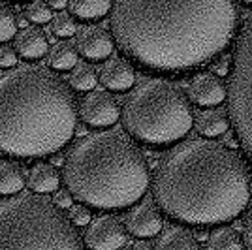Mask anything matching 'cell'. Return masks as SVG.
Wrapping results in <instances>:
<instances>
[{
    "label": "cell",
    "mask_w": 252,
    "mask_h": 250,
    "mask_svg": "<svg viewBox=\"0 0 252 250\" xmlns=\"http://www.w3.org/2000/svg\"><path fill=\"white\" fill-rule=\"evenodd\" d=\"M15 51L25 61H38L47 53V36L40 27H25L19 34H15Z\"/></svg>",
    "instance_id": "obj_14"
},
{
    "label": "cell",
    "mask_w": 252,
    "mask_h": 250,
    "mask_svg": "<svg viewBox=\"0 0 252 250\" xmlns=\"http://www.w3.org/2000/svg\"><path fill=\"white\" fill-rule=\"evenodd\" d=\"M113 36L100 25H89L77 32L75 49L89 61H105L113 55Z\"/></svg>",
    "instance_id": "obj_10"
},
{
    "label": "cell",
    "mask_w": 252,
    "mask_h": 250,
    "mask_svg": "<svg viewBox=\"0 0 252 250\" xmlns=\"http://www.w3.org/2000/svg\"><path fill=\"white\" fill-rule=\"evenodd\" d=\"M243 239L239 231L231 226L215 228L207 237V250H241Z\"/></svg>",
    "instance_id": "obj_19"
},
{
    "label": "cell",
    "mask_w": 252,
    "mask_h": 250,
    "mask_svg": "<svg viewBox=\"0 0 252 250\" xmlns=\"http://www.w3.org/2000/svg\"><path fill=\"white\" fill-rule=\"evenodd\" d=\"M134 81H136V72L132 64L123 57H111L109 61H105L100 70V83L109 91L115 93L128 91Z\"/></svg>",
    "instance_id": "obj_13"
},
{
    "label": "cell",
    "mask_w": 252,
    "mask_h": 250,
    "mask_svg": "<svg viewBox=\"0 0 252 250\" xmlns=\"http://www.w3.org/2000/svg\"><path fill=\"white\" fill-rule=\"evenodd\" d=\"M27 17L31 19L32 23L36 25H43V23H51V8L47 2H42V0H36V2H31L27 6Z\"/></svg>",
    "instance_id": "obj_25"
},
{
    "label": "cell",
    "mask_w": 252,
    "mask_h": 250,
    "mask_svg": "<svg viewBox=\"0 0 252 250\" xmlns=\"http://www.w3.org/2000/svg\"><path fill=\"white\" fill-rule=\"evenodd\" d=\"M228 109L237 141L252 160V13L243 27L233 53Z\"/></svg>",
    "instance_id": "obj_7"
},
{
    "label": "cell",
    "mask_w": 252,
    "mask_h": 250,
    "mask_svg": "<svg viewBox=\"0 0 252 250\" xmlns=\"http://www.w3.org/2000/svg\"><path fill=\"white\" fill-rule=\"evenodd\" d=\"M126 241V224L111 215L93 220L85 231V245L89 250H119Z\"/></svg>",
    "instance_id": "obj_8"
},
{
    "label": "cell",
    "mask_w": 252,
    "mask_h": 250,
    "mask_svg": "<svg viewBox=\"0 0 252 250\" xmlns=\"http://www.w3.org/2000/svg\"><path fill=\"white\" fill-rule=\"evenodd\" d=\"M66 6H68L66 0H51V2H49V8H51V10H64Z\"/></svg>",
    "instance_id": "obj_31"
},
{
    "label": "cell",
    "mask_w": 252,
    "mask_h": 250,
    "mask_svg": "<svg viewBox=\"0 0 252 250\" xmlns=\"http://www.w3.org/2000/svg\"><path fill=\"white\" fill-rule=\"evenodd\" d=\"M239 10L230 0H117L113 40L153 72H185L230 45Z\"/></svg>",
    "instance_id": "obj_1"
},
{
    "label": "cell",
    "mask_w": 252,
    "mask_h": 250,
    "mask_svg": "<svg viewBox=\"0 0 252 250\" xmlns=\"http://www.w3.org/2000/svg\"><path fill=\"white\" fill-rule=\"evenodd\" d=\"M63 175L75 199L102 211L134 205L151 179L143 151L117 130L96 132L72 145Z\"/></svg>",
    "instance_id": "obj_4"
},
{
    "label": "cell",
    "mask_w": 252,
    "mask_h": 250,
    "mask_svg": "<svg viewBox=\"0 0 252 250\" xmlns=\"http://www.w3.org/2000/svg\"><path fill=\"white\" fill-rule=\"evenodd\" d=\"M153 250H200V245L190 229L183 226H169L160 231Z\"/></svg>",
    "instance_id": "obj_15"
},
{
    "label": "cell",
    "mask_w": 252,
    "mask_h": 250,
    "mask_svg": "<svg viewBox=\"0 0 252 250\" xmlns=\"http://www.w3.org/2000/svg\"><path fill=\"white\" fill-rule=\"evenodd\" d=\"M134 250H153V247H151L149 241H137L134 245Z\"/></svg>",
    "instance_id": "obj_32"
},
{
    "label": "cell",
    "mask_w": 252,
    "mask_h": 250,
    "mask_svg": "<svg viewBox=\"0 0 252 250\" xmlns=\"http://www.w3.org/2000/svg\"><path fill=\"white\" fill-rule=\"evenodd\" d=\"M196 128L201 136L205 137H217L222 136L230 128V119L224 111L219 109H205L198 115L196 119Z\"/></svg>",
    "instance_id": "obj_18"
},
{
    "label": "cell",
    "mask_w": 252,
    "mask_h": 250,
    "mask_svg": "<svg viewBox=\"0 0 252 250\" xmlns=\"http://www.w3.org/2000/svg\"><path fill=\"white\" fill-rule=\"evenodd\" d=\"M17 32V17L8 4L0 2V43H6L8 40L15 38Z\"/></svg>",
    "instance_id": "obj_23"
},
{
    "label": "cell",
    "mask_w": 252,
    "mask_h": 250,
    "mask_svg": "<svg viewBox=\"0 0 252 250\" xmlns=\"http://www.w3.org/2000/svg\"><path fill=\"white\" fill-rule=\"evenodd\" d=\"M17 64V55H15V49L10 47L8 43L0 45V66L2 68H11Z\"/></svg>",
    "instance_id": "obj_27"
},
{
    "label": "cell",
    "mask_w": 252,
    "mask_h": 250,
    "mask_svg": "<svg viewBox=\"0 0 252 250\" xmlns=\"http://www.w3.org/2000/svg\"><path fill=\"white\" fill-rule=\"evenodd\" d=\"M98 83V75H96V70L91 66V64H77L74 70H72V75H70V85L74 91H79V93H89L93 91Z\"/></svg>",
    "instance_id": "obj_22"
},
{
    "label": "cell",
    "mask_w": 252,
    "mask_h": 250,
    "mask_svg": "<svg viewBox=\"0 0 252 250\" xmlns=\"http://www.w3.org/2000/svg\"><path fill=\"white\" fill-rule=\"evenodd\" d=\"M68 6L79 19H100L113 8V4L107 0H72L68 2Z\"/></svg>",
    "instance_id": "obj_21"
},
{
    "label": "cell",
    "mask_w": 252,
    "mask_h": 250,
    "mask_svg": "<svg viewBox=\"0 0 252 250\" xmlns=\"http://www.w3.org/2000/svg\"><path fill=\"white\" fill-rule=\"evenodd\" d=\"M189 100L198 105H219L226 100V87L215 73H198L189 83Z\"/></svg>",
    "instance_id": "obj_12"
},
{
    "label": "cell",
    "mask_w": 252,
    "mask_h": 250,
    "mask_svg": "<svg viewBox=\"0 0 252 250\" xmlns=\"http://www.w3.org/2000/svg\"><path fill=\"white\" fill-rule=\"evenodd\" d=\"M49 66L51 70L64 72L77 66V49L70 42H59L51 47L49 53Z\"/></svg>",
    "instance_id": "obj_20"
},
{
    "label": "cell",
    "mask_w": 252,
    "mask_h": 250,
    "mask_svg": "<svg viewBox=\"0 0 252 250\" xmlns=\"http://www.w3.org/2000/svg\"><path fill=\"white\" fill-rule=\"evenodd\" d=\"M25 183V167L17 160H0V196L8 198L19 194Z\"/></svg>",
    "instance_id": "obj_17"
},
{
    "label": "cell",
    "mask_w": 252,
    "mask_h": 250,
    "mask_svg": "<svg viewBox=\"0 0 252 250\" xmlns=\"http://www.w3.org/2000/svg\"><path fill=\"white\" fill-rule=\"evenodd\" d=\"M51 31L59 38H68V36H74L75 34L77 25H75L72 15H68V13H57L51 19Z\"/></svg>",
    "instance_id": "obj_24"
},
{
    "label": "cell",
    "mask_w": 252,
    "mask_h": 250,
    "mask_svg": "<svg viewBox=\"0 0 252 250\" xmlns=\"http://www.w3.org/2000/svg\"><path fill=\"white\" fill-rule=\"evenodd\" d=\"M53 203L57 205L59 209H70L74 205V196H72V192L70 190H57L55 192V196H53Z\"/></svg>",
    "instance_id": "obj_28"
},
{
    "label": "cell",
    "mask_w": 252,
    "mask_h": 250,
    "mask_svg": "<svg viewBox=\"0 0 252 250\" xmlns=\"http://www.w3.org/2000/svg\"><path fill=\"white\" fill-rule=\"evenodd\" d=\"M77 115L72 87L53 70L21 66L0 73V155L51 156L72 141Z\"/></svg>",
    "instance_id": "obj_3"
},
{
    "label": "cell",
    "mask_w": 252,
    "mask_h": 250,
    "mask_svg": "<svg viewBox=\"0 0 252 250\" xmlns=\"http://www.w3.org/2000/svg\"><path fill=\"white\" fill-rule=\"evenodd\" d=\"M126 229L137 237H153L162 231V215L153 201H143L128 211Z\"/></svg>",
    "instance_id": "obj_11"
},
{
    "label": "cell",
    "mask_w": 252,
    "mask_h": 250,
    "mask_svg": "<svg viewBox=\"0 0 252 250\" xmlns=\"http://www.w3.org/2000/svg\"><path fill=\"white\" fill-rule=\"evenodd\" d=\"M79 115L83 123L94 126V128H105L115 125L121 117V109L117 100L109 93L104 91H93L83 98Z\"/></svg>",
    "instance_id": "obj_9"
},
{
    "label": "cell",
    "mask_w": 252,
    "mask_h": 250,
    "mask_svg": "<svg viewBox=\"0 0 252 250\" xmlns=\"http://www.w3.org/2000/svg\"><path fill=\"white\" fill-rule=\"evenodd\" d=\"M158 207L173 220L207 226L239 217L251 198L247 166L213 139H190L160 162L153 179Z\"/></svg>",
    "instance_id": "obj_2"
},
{
    "label": "cell",
    "mask_w": 252,
    "mask_h": 250,
    "mask_svg": "<svg viewBox=\"0 0 252 250\" xmlns=\"http://www.w3.org/2000/svg\"><path fill=\"white\" fill-rule=\"evenodd\" d=\"M123 126L128 136L149 147H168L187 137L194 113L187 94L164 79H149L126 96Z\"/></svg>",
    "instance_id": "obj_6"
},
{
    "label": "cell",
    "mask_w": 252,
    "mask_h": 250,
    "mask_svg": "<svg viewBox=\"0 0 252 250\" xmlns=\"http://www.w3.org/2000/svg\"><path fill=\"white\" fill-rule=\"evenodd\" d=\"M245 241H247V247L252 250V209L247 217V222H245Z\"/></svg>",
    "instance_id": "obj_30"
},
{
    "label": "cell",
    "mask_w": 252,
    "mask_h": 250,
    "mask_svg": "<svg viewBox=\"0 0 252 250\" xmlns=\"http://www.w3.org/2000/svg\"><path fill=\"white\" fill-rule=\"evenodd\" d=\"M0 250H83L63 209L36 192L0 199Z\"/></svg>",
    "instance_id": "obj_5"
},
{
    "label": "cell",
    "mask_w": 252,
    "mask_h": 250,
    "mask_svg": "<svg viewBox=\"0 0 252 250\" xmlns=\"http://www.w3.org/2000/svg\"><path fill=\"white\" fill-rule=\"evenodd\" d=\"M230 70H231V62L228 57H220V59L215 62V72H217V75H220V77L228 75Z\"/></svg>",
    "instance_id": "obj_29"
},
{
    "label": "cell",
    "mask_w": 252,
    "mask_h": 250,
    "mask_svg": "<svg viewBox=\"0 0 252 250\" xmlns=\"http://www.w3.org/2000/svg\"><path fill=\"white\" fill-rule=\"evenodd\" d=\"M27 185L32 192L36 194H49L53 190H59L61 185V175L57 171V167L47 162H40L31 169Z\"/></svg>",
    "instance_id": "obj_16"
},
{
    "label": "cell",
    "mask_w": 252,
    "mask_h": 250,
    "mask_svg": "<svg viewBox=\"0 0 252 250\" xmlns=\"http://www.w3.org/2000/svg\"><path fill=\"white\" fill-rule=\"evenodd\" d=\"M249 190H251V194H252V179H251V183H249Z\"/></svg>",
    "instance_id": "obj_33"
},
{
    "label": "cell",
    "mask_w": 252,
    "mask_h": 250,
    "mask_svg": "<svg viewBox=\"0 0 252 250\" xmlns=\"http://www.w3.org/2000/svg\"><path fill=\"white\" fill-rule=\"evenodd\" d=\"M68 219L74 226H89L91 224V211L85 205H72Z\"/></svg>",
    "instance_id": "obj_26"
}]
</instances>
